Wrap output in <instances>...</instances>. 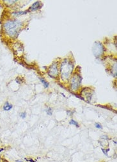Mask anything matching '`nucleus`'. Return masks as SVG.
<instances>
[{"label":"nucleus","instance_id":"1","mask_svg":"<svg viewBox=\"0 0 117 162\" xmlns=\"http://www.w3.org/2000/svg\"><path fill=\"white\" fill-rule=\"evenodd\" d=\"M22 23L18 20L8 21L4 25V28L9 36L11 37H16L21 30Z\"/></svg>","mask_w":117,"mask_h":162},{"label":"nucleus","instance_id":"2","mask_svg":"<svg viewBox=\"0 0 117 162\" xmlns=\"http://www.w3.org/2000/svg\"><path fill=\"white\" fill-rule=\"evenodd\" d=\"M74 69V65L70 60L65 59L61 65V77L63 80L67 79L70 77Z\"/></svg>","mask_w":117,"mask_h":162},{"label":"nucleus","instance_id":"3","mask_svg":"<svg viewBox=\"0 0 117 162\" xmlns=\"http://www.w3.org/2000/svg\"><path fill=\"white\" fill-rule=\"evenodd\" d=\"M48 74H49V75L51 78H56L58 77L59 70L58 69V66H57V63H54L53 65H51V66L49 67Z\"/></svg>","mask_w":117,"mask_h":162},{"label":"nucleus","instance_id":"4","mask_svg":"<svg viewBox=\"0 0 117 162\" xmlns=\"http://www.w3.org/2000/svg\"><path fill=\"white\" fill-rule=\"evenodd\" d=\"M81 83V78L79 76L75 75L72 78L71 81V88L73 90H76L80 86Z\"/></svg>","mask_w":117,"mask_h":162},{"label":"nucleus","instance_id":"5","mask_svg":"<svg viewBox=\"0 0 117 162\" xmlns=\"http://www.w3.org/2000/svg\"><path fill=\"white\" fill-rule=\"evenodd\" d=\"M103 51H104V48L101 43L96 42L95 44H94L93 52H94V54L96 57L101 55Z\"/></svg>","mask_w":117,"mask_h":162},{"label":"nucleus","instance_id":"6","mask_svg":"<svg viewBox=\"0 0 117 162\" xmlns=\"http://www.w3.org/2000/svg\"><path fill=\"white\" fill-rule=\"evenodd\" d=\"M42 7V4L41 3V2L37 1L32 5L31 7L29 8V11H35L40 9Z\"/></svg>","mask_w":117,"mask_h":162},{"label":"nucleus","instance_id":"7","mask_svg":"<svg viewBox=\"0 0 117 162\" xmlns=\"http://www.w3.org/2000/svg\"><path fill=\"white\" fill-rule=\"evenodd\" d=\"M12 108H13L12 105H10L8 102H6L5 105H4V107H3V110L5 111H9V110H12Z\"/></svg>","mask_w":117,"mask_h":162},{"label":"nucleus","instance_id":"8","mask_svg":"<svg viewBox=\"0 0 117 162\" xmlns=\"http://www.w3.org/2000/svg\"><path fill=\"white\" fill-rule=\"evenodd\" d=\"M40 81H41L42 83V84L44 85V86L45 88H48V87H49V83H48L47 81H46L45 80V79H43V78H40Z\"/></svg>","mask_w":117,"mask_h":162},{"label":"nucleus","instance_id":"9","mask_svg":"<svg viewBox=\"0 0 117 162\" xmlns=\"http://www.w3.org/2000/svg\"><path fill=\"white\" fill-rule=\"evenodd\" d=\"M69 124H70V125H74V126H76L77 128H79V124H78V122H77L76 121H75V120H73V119H72V120H70Z\"/></svg>","mask_w":117,"mask_h":162},{"label":"nucleus","instance_id":"10","mask_svg":"<svg viewBox=\"0 0 117 162\" xmlns=\"http://www.w3.org/2000/svg\"><path fill=\"white\" fill-rule=\"evenodd\" d=\"M46 113H47V115H49V116H52V113H53L52 109L51 108H47L46 110Z\"/></svg>","mask_w":117,"mask_h":162},{"label":"nucleus","instance_id":"11","mask_svg":"<svg viewBox=\"0 0 117 162\" xmlns=\"http://www.w3.org/2000/svg\"><path fill=\"white\" fill-rule=\"evenodd\" d=\"M95 126L98 129H103V126H102V125L100 123H98V122H96L95 124Z\"/></svg>","mask_w":117,"mask_h":162},{"label":"nucleus","instance_id":"12","mask_svg":"<svg viewBox=\"0 0 117 162\" xmlns=\"http://www.w3.org/2000/svg\"><path fill=\"white\" fill-rule=\"evenodd\" d=\"M20 116H21V117L23 118V119H25V118L26 116V112H23V113H21Z\"/></svg>","mask_w":117,"mask_h":162}]
</instances>
